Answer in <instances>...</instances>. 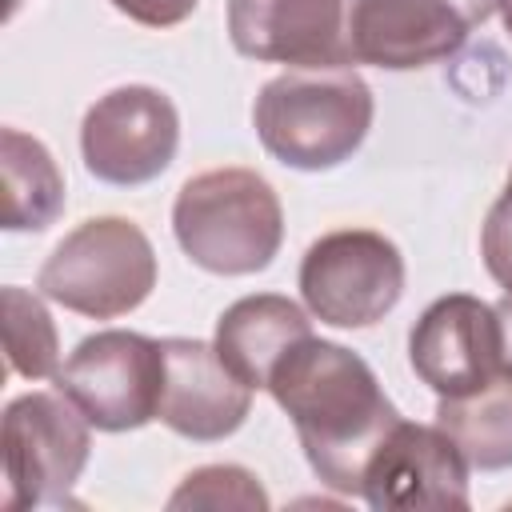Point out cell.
Listing matches in <instances>:
<instances>
[{"label": "cell", "instance_id": "6da1fadb", "mask_svg": "<svg viewBox=\"0 0 512 512\" xmlns=\"http://www.w3.org/2000/svg\"><path fill=\"white\" fill-rule=\"evenodd\" d=\"M272 400L292 416L312 472L344 496H360L364 472L400 424L376 372L344 344L304 336L268 380Z\"/></svg>", "mask_w": 512, "mask_h": 512}, {"label": "cell", "instance_id": "7a4b0ae2", "mask_svg": "<svg viewBox=\"0 0 512 512\" xmlns=\"http://www.w3.org/2000/svg\"><path fill=\"white\" fill-rule=\"evenodd\" d=\"M372 88L348 68H288L272 76L256 104L252 124L268 156L300 172L344 164L372 128Z\"/></svg>", "mask_w": 512, "mask_h": 512}, {"label": "cell", "instance_id": "3957f363", "mask_svg": "<svg viewBox=\"0 0 512 512\" xmlns=\"http://www.w3.org/2000/svg\"><path fill=\"white\" fill-rule=\"evenodd\" d=\"M172 232L196 268L216 276H252L280 252L284 212L260 172L212 168L176 192Z\"/></svg>", "mask_w": 512, "mask_h": 512}, {"label": "cell", "instance_id": "277c9868", "mask_svg": "<svg viewBox=\"0 0 512 512\" xmlns=\"http://www.w3.org/2000/svg\"><path fill=\"white\" fill-rule=\"evenodd\" d=\"M36 288L68 312L116 320L156 288V252L124 216H96L72 228L44 260Z\"/></svg>", "mask_w": 512, "mask_h": 512}, {"label": "cell", "instance_id": "5b68a950", "mask_svg": "<svg viewBox=\"0 0 512 512\" xmlns=\"http://www.w3.org/2000/svg\"><path fill=\"white\" fill-rule=\"evenodd\" d=\"M56 388L100 432H132L160 416L164 344L140 332L104 328L84 336L56 372Z\"/></svg>", "mask_w": 512, "mask_h": 512}, {"label": "cell", "instance_id": "8992f818", "mask_svg": "<svg viewBox=\"0 0 512 512\" xmlns=\"http://www.w3.org/2000/svg\"><path fill=\"white\" fill-rule=\"evenodd\" d=\"M84 412L56 392H24L4 408V508L56 504L80 480L92 436Z\"/></svg>", "mask_w": 512, "mask_h": 512}, {"label": "cell", "instance_id": "52a82bcc", "mask_svg": "<svg viewBox=\"0 0 512 512\" xmlns=\"http://www.w3.org/2000/svg\"><path fill=\"white\" fill-rule=\"evenodd\" d=\"M404 292L400 248L372 228L320 236L300 260V296L332 328H368L384 320Z\"/></svg>", "mask_w": 512, "mask_h": 512}, {"label": "cell", "instance_id": "ba28073f", "mask_svg": "<svg viewBox=\"0 0 512 512\" xmlns=\"http://www.w3.org/2000/svg\"><path fill=\"white\" fill-rule=\"evenodd\" d=\"M180 144L176 104L148 84H124L104 92L80 128L84 168L116 188L156 180Z\"/></svg>", "mask_w": 512, "mask_h": 512}, {"label": "cell", "instance_id": "9c48e42d", "mask_svg": "<svg viewBox=\"0 0 512 512\" xmlns=\"http://www.w3.org/2000/svg\"><path fill=\"white\" fill-rule=\"evenodd\" d=\"M496 8L500 0H352V60L388 72L440 64Z\"/></svg>", "mask_w": 512, "mask_h": 512}, {"label": "cell", "instance_id": "30bf717a", "mask_svg": "<svg viewBox=\"0 0 512 512\" xmlns=\"http://www.w3.org/2000/svg\"><path fill=\"white\" fill-rule=\"evenodd\" d=\"M472 464L440 424L400 420L376 448L360 496L380 512H420V508H468Z\"/></svg>", "mask_w": 512, "mask_h": 512}, {"label": "cell", "instance_id": "8fae6325", "mask_svg": "<svg viewBox=\"0 0 512 512\" xmlns=\"http://www.w3.org/2000/svg\"><path fill=\"white\" fill-rule=\"evenodd\" d=\"M352 0H228V36L240 56L288 68H348Z\"/></svg>", "mask_w": 512, "mask_h": 512}, {"label": "cell", "instance_id": "7c38bea8", "mask_svg": "<svg viewBox=\"0 0 512 512\" xmlns=\"http://www.w3.org/2000/svg\"><path fill=\"white\" fill-rule=\"evenodd\" d=\"M412 372L436 396H464L500 376L496 308L480 296L452 292L432 300L408 336Z\"/></svg>", "mask_w": 512, "mask_h": 512}, {"label": "cell", "instance_id": "4fadbf2b", "mask_svg": "<svg viewBox=\"0 0 512 512\" xmlns=\"http://www.w3.org/2000/svg\"><path fill=\"white\" fill-rule=\"evenodd\" d=\"M160 344H164V396L156 420L168 424L176 436L200 444L232 436L252 408V388L232 376L216 344L188 336H168Z\"/></svg>", "mask_w": 512, "mask_h": 512}, {"label": "cell", "instance_id": "5bb4252c", "mask_svg": "<svg viewBox=\"0 0 512 512\" xmlns=\"http://www.w3.org/2000/svg\"><path fill=\"white\" fill-rule=\"evenodd\" d=\"M304 336H312L308 312L288 296L260 292V296H244L232 308H224V316L216 320L212 344L236 380H244L248 388H268L276 364Z\"/></svg>", "mask_w": 512, "mask_h": 512}, {"label": "cell", "instance_id": "9a60e30c", "mask_svg": "<svg viewBox=\"0 0 512 512\" xmlns=\"http://www.w3.org/2000/svg\"><path fill=\"white\" fill-rule=\"evenodd\" d=\"M0 172H4V228L8 232H40L64 212V176L52 152L20 132H0Z\"/></svg>", "mask_w": 512, "mask_h": 512}, {"label": "cell", "instance_id": "2e32d148", "mask_svg": "<svg viewBox=\"0 0 512 512\" xmlns=\"http://www.w3.org/2000/svg\"><path fill=\"white\" fill-rule=\"evenodd\" d=\"M436 424L480 472L512 468V380L496 376L476 392L440 396Z\"/></svg>", "mask_w": 512, "mask_h": 512}, {"label": "cell", "instance_id": "e0dca14e", "mask_svg": "<svg viewBox=\"0 0 512 512\" xmlns=\"http://www.w3.org/2000/svg\"><path fill=\"white\" fill-rule=\"evenodd\" d=\"M0 308H4V348H8L12 372H20L24 380L56 376L60 372V336H56V324H52L48 308L40 304V296L20 284H8L0 292Z\"/></svg>", "mask_w": 512, "mask_h": 512}, {"label": "cell", "instance_id": "ac0fdd59", "mask_svg": "<svg viewBox=\"0 0 512 512\" xmlns=\"http://www.w3.org/2000/svg\"><path fill=\"white\" fill-rule=\"evenodd\" d=\"M168 508H236V512H264L268 508V492L256 484V476L240 464H208L184 476V484L168 496Z\"/></svg>", "mask_w": 512, "mask_h": 512}, {"label": "cell", "instance_id": "d6986e66", "mask_svg": "<svg viewBox=\"0 0 512 512\" xmlns=\"http://www.w3.org/2000/svg\"><path fill=\"white\" fill-rule=\"evenodd\" d=\"M480 256L492 280L512 288V188H504L500 200L488 208V220L480 228Z\"/></svg>", "mask_w": 512, "mask_h": 512}, {"label": "cell", "instance_id": "ffe728a7", "mask_svg": "<svg viewBox=\"0 0 512 512\" xmlns=\"http://www.w3.org/2000/svg\"><path fill=\"white\" fill-rule=\"evenodd\" d=\"M200 0H112L116 12H124L128 20L144 24V28H172L180 20L192 16Z\"/></svg>", "mask_w": 512, "mask_h": 512}, {"label": "cell", "instance_id": "44dd1931", "mask_svg": "<svg viewBox=\"0 0 512 512\" xmlns=\"http://www.w3.org/2000/svg\"><path fill=\"white\" fill-rule=\"evenodd\" d=\"M492 308H496V324H500V376L512 380V288Z\"/></svg>", "mask_w": 512, "mask_h": 512}, {"label": "cell", "instance_id": "7402d4cb", "mask_svg": "<svg viewBox=\"0 0 512 512\" xmlns=\"http://www.w3.org/2000/svg\"><path fill=\"white\" fill-rule=\"evenodd\" d=\"M500 16H504V28L512 32V0H500Z\"/></svg>", "mask_w": 512, "mask_h": 512}, {"label": "cell", "instance_id": "603a6c76", "mask_svg": "<svg viewBox=\"0 0 512 512\" xmlns=\"http://www.w3.org/2000/svg\"><path fill=\"white\" fill-rule=\"evenodd\" d=\"M508 188H512V180H508Z\"/></svg>", "mask_w": 512, "mask_h": 512}]
</instances>
